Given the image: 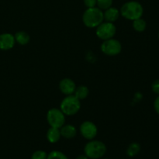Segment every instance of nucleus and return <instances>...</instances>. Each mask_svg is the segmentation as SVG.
Returning a JSON list of instances; mask_svg holds the SVG:
<instances>
[{"mask_svg": "<svg viewBox=\"0 0 159 159\" xmlns=\"http://www.w3.org/2000/svg\"><path fill=\"white\" fill-rule=\"evenodd\" d=\"M120 12L124 19L134 21L142 17L144 8L139 2L128 1L121 6Z\"/></svg>", "mask_w": 159, "mask_h": 159, "instance_id": "obj_1", "label": "nucleus"}, {"mask_svg": "<svg viewBox=\"0 0 159 159\" xmlns=\"http://www.w3.org/2000/svg\"><path fill=\"white\" fill-rule=\"evenodd\" d=\"M103 21V11L98 7L88 8L82 14V22L88 28H96Z\"/></svg>", "mask_w": 159, "mask_h": 159, "instance_id": "obj_2", "label": "nucleus"}, {"mask_svg": "<svg viewBox=\"0 0 159 159\" xmlns=\"http://www.w3.org/2000/svg\"><path fill=\"white\" fill-rule=\"evenodd\" d=\"M107 146L102 141L90 140L84 147V154L89 159H99L105 155Z\"/></svg>", "mask_w": 159, "mask_h": 159, "instance_id": "obj_3", "label": "nucleus"}, {"mask_svg": "<svg viewBox=\"0 0 159 159\" xmlns=\"http://www.w3.org/2000/svg\"><path fill=\"white\" fill-rule=\"evenodd\" d=\"M81 109V101L74 95L66 96L60 104V110L65 116H74Z\"/></svg>", "mask_w": 159, "mask_h": 159, "instance_id": "obj_4", "label": "nucleus"}, {"mask_svg": "<svg viewBox=\"0 0 159 159\" xmlns=\"http://www.w3.org/2000/svg\"><path fill=\"white\" fill-rule=\"evenodd\" d=\"M100 49L101 51L106 55L113 57L120 54L122 51V44L116 39L110 38L108 40H102Z\"/></svg>", "mask_w": 159, "mask_h": 159, "instance_id": "obj_5", "label": "nucleus"}, {"mask_svg": "<svg viewBox=\"0 0 159 159\" xmlns=\"http://www.w3.org/2000/svg\"><path fill=\"white\" fill-rule=\"evenodd\" d=\"M116 26L113 23L103 21L96 28V34L102 40L113 38L116 35Z\"/></svg>", "mask_w": 159, "mask_h": 159, "instance_id": "obj_6", "label": "nucleus"}, {"mask_svg": "<svg viewBox=\"0 0 159 159\" xmlns=\"http://www.w3.org/2000/svg\"><path fill=\"white\" fill-rule=\"evenodd\" d=\"M65 115L57 108H52L47 113V121L51 127L60 129L65 124Z\"/></svg>", "mask_w": 159, "mask_h": 159, "instance_id": "obj_7", "label": "nucleus"}, {"mask_svg": "<svg viewBox=\"0 0 159 159\" xmlns=\"http://www.w3.org/2000/svg\"><path fill=\"white\" fill-rule=\"evenodd\" d=\"M79 131L81 135L85 139L93 140L98 134V128L96 124L89 120H85L82 123L79 127Z\"/></svg>", "mask_w": 159, "mask_h": 159, "instance_id": "obj_8", "label": "nucleus"}, {"mask_svg": "<svg viewBox=\"0 0 159 159\" xmlns=\"http://www.w3.org/2000/svg\"><path fill=\"white\" fill-rule=\"evenodd\" d=\"M75 89V82L69 78H65L59 82V89L65 96L74 94Z\"/></svg>", "mask_w": 159, "mask_h": 159, "instance_id": "obj_9", "label": "nucleus"}, {"mask_svg": "<svg viewBox=\"0 0 159 159\" xmlns=\"http://www.w3.org/2000/svg\"><path fill=\"white\" fill-rule=\"evenodd\" d=\"M16 40L14 35L9 33H4L0 34V50L9 51L15 46Z\"/></svg>", "mask_w": 159, "mask_h": 159, "instance_id": "obj_10", "label": "nucleus"}, {"mask_svg": "<svg viewBox=\"0 0 159 159\" xmlns=\"http://www.w3.org/2000/svg\"><path fill=\"white\" fill-rule=\"evenodd\" d=\"M120 16V12L119 9L113 6L103 11L104 21L114 23L119 19Z\"/></svg>", "mask_w": 159, "mask_h": 159, "instance_id": "obj_11", "label": "nucleus"}, {"mask_svg": "<svg viewBox=\"0 0 159 159\" xmlns=\"http://www.w3.org/2000/svg\"><path fill=\"white\" fill-rule=\"evenodd\" d=\"M61 137L65 139H72L77 135V129L71 124H64L60 128Z\"/></svg>", "mask_w": 159, "mask_h": 159, "instance_id": "obj_12", "label": "nucleus"}, {"mask_svg": "<svg viewBox=\"0 0 159 159\" xmlns=\"http://www.w3.org/2000/svg\"><path fill=\"white\" fill-rule=\"evenodd\" d=\"M60 129L55 127H50L47 131V139L51 144H55L61 139Z\"/></svg>", "mask_w": 159, "mask_h": 159, "instance_id": "obj_13", "label": "nucleus"}, {"mask_svg": "<svg viewBox=\"0 0 159 159\" xmlns=\"http://www.w3.org/2000/svg\"><path fill=\"white\" fill-rule=\"evenodd\" d=\"M16 43H19L20 45H26L30 41V34L26 31H18L14 34Z\"/></svg>", "mask_w": 159, "mask_h": 159, "instance_id": "obj_14", "label": "nucleus"}, {"mask_svg": "<svg viewBox=\"0 0 159 159\" xmlns=\"http://www.w3.org/2000/svg\"><path fill=\"white\" fill-rule=\"evenodd\" d=\"M89 94V90L88 87L85 86V85H81L79 86H76V89L73 95L75 96L81 101L86 99L88 97Z\"/></svg>", "mask_w": 159, "mask_h": 159, "instance_id": "obj_15", "label": "nucleus"}, {"mask_svg": "<svg viewBox=\"0 0 159 159\" xmlns=\"http://www.w3.org/2000/svg\"><path fill=\"white\" fill-rule=\"evenodd\" d=\"M141 152V145L137 142H132L129 144L127 148V156L133 158L138 155L139 152Z\"/></svg>", "mask_w": 159, "mask_h": 159, "instance_id": "obj_16", "label": "nucleus"}, {"mask_svg": "<svg viewBox=\"0 0 159 159\" xmlns=\"http://www.w3.org/2000/svg\"><path fill=\"white\" fill-rule=\"evenodd\" d=\"M132 26H133L134 30L138 33L144 32L147 27V23L145 20L141 17V18L137 19V20H134L133 23H132Z\"/></svg>", "mask_w": 159, "mask_h": 159, "instance_id": "obj_17", "label": "nucleus"}, {"mask_svg": "<svg viewBox=\"0 0 159 159\" xmlns=\"http://www.w3.org/2000/svg\"><path fill=\"white\" fill-rule=\"evenodd\" d=\"M47 159H68V158L60 151H52L48 154Z\"/></svg>", "mask_w": 159, "mask_h": 159, "instance_id": "obj_18", "label": "nucleus"}, {"mask_svg": "<svg viewBox=\"0 0 159 159\" xmlns=\"http://www.w3.org/2000/svg\"><path fill=\"white\" fill-rule=\"evenodd\" d=\"M113 0H97V4L96 7L100 9L101 10L104 11L108 8L111 7L113 6Z\"/></svg>", "mask_w": 159, "mask_h": 159, "instance_id": "obj_19", "label": "nucleus"}, {"mask_svg": "<svg viewBox=\"0 0 159 159\" xmlns=\"http://www.w3.org/2000/svg\"><path fill=\"white\" fill-rule=\"evenodd\" d=\"M48 153L44 151L38 150L34 152L31 155V159H47Z\"/></svg>", "mask_w": 159, "mask_h": 159, "instance_id": "obj_20", "label": "nucleus"}, {"mask_svg": "<svg viewBox=\"0 0 159 159\" xmlns=\"http://www.w3.org/2000/svg\"><path fill=\"white\" fill-rule=\"evenodd\" d=\"M84 5L88 8H93L96 7L97 4V0H83Z\"/></svg>", "mask_w": 159, "mask_h": 159, "instance_id": "obj_21", "label": "nucleus"}, {"mask_svg": "<svg viewBox=\"0 0 159 159\" xmlns=\"http://www.w3.org/2000/svg\"><path fill=\"white\" fill-rule=\"evenodd\" d=\"M152 90L154 93L159 96V79L154 81L153 83L152 84Z\"/></svg>", "mask_w": 159, "mask_h": 159, "instance_id": "obj_22", "label": "nucleus"}, {"mask_svg": "<svg viewBox=\"0 0 159 159\" xmlns=\"http://www.w3.org/2000/svg\"><path fill=\"white\" fill-rule=\"evenodd\" d=\"M154 108H155V112L159 115V96H157L156 99L154 102Z\"/></svg>", "mask_w": 159, "mask_h": 159, "instance_id": "obj_23", "label": "nucleus"}, {"mask_svg": "<svg viewBox=\"0 0 159 159\" xmlns=\"http://www.w3.org/2000/svg\"><path fill=\"white\" fill-rule=\"evenodd\" d=\"M75 159H89V158L88 157L84 154V155H79V156H77V158Z\"/></svg>", "mask_w": 159, "mask_h": 159, "instance_id": "obj_24", "label": "nucleus"}, {"mask_svg": "<svg viewBox=\"0 0 159 159\" xmlns=\"http://www.w3.org/2000/svg\"><path fill=\"white\" fill-rule=\"evenodd\" d=\"M158 38H159V30H158Z\"/></svg>", "mask_w": 159, "mask_h": 159, "instance_id": "obj_25", "label": "nucleus"}, {"mask_svg": "<svg viewBox=\"0 0 159 159\" xmlns=\"http://www.w3.org/2000/svg\"><path fill=\"white\" fill-rule=\"evenodd\" d=\"M106 159H108V158H106Z\"/></svg>", "mask_w": 159, "mask_h": 159, "instance_id": "obj_26", "label": "nucleus"}]
</instances>
